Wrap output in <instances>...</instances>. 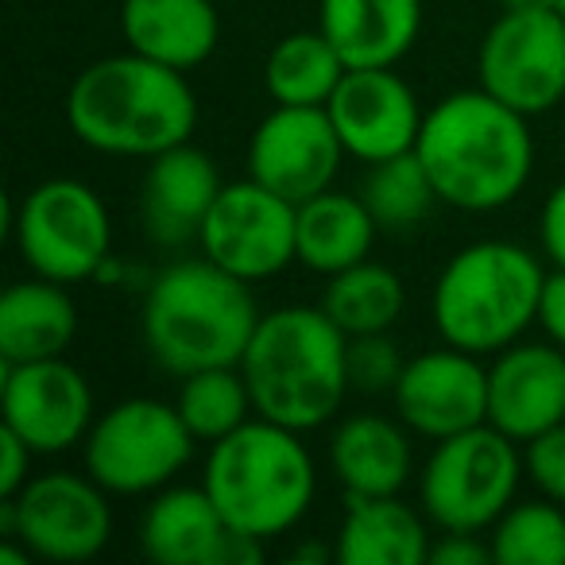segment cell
<instances>
[{
  "label": "cell",
  "mask_w": 565,
  "mask_h": 565,
  "mask_svg": "<svg viewBox=\"0 0 565 565\" xmlns=\"http://www.w3.org/2000/svg\"><path fill=\"white\" fill-rule=\"evenodd\" d=\"M74 333H78V307L66 282L32 275L12 282L0 299V361L4 364L66 356Z\"/></svg>",
  "instance_id": "24"
},
{
  "label": "cell",
  "mask_w": 565,
  "mask_h": 565,
  "mask_svg": "<svg viewBox=\"0 0 565 565\" xmlns=\"http://www.w3.org/2000/svg\"><path fill=\"white\" fill-rule=\"evenodd\" d=\"M345 364H349V387H353V392L392 395L407 361H403L399 345H395L392 330H387V333H361V338H349Z\"/></svg>",
  "instance_id": "31"
},
{
  "label": "cell",
  "mask_w": 565,
  "mask_h": 565,
  "mask_svg": "<svg viewBox=\"0 0 565 565\" xmlns=\"http://www.w3.org/2000/svg\"><path fill=\"white\" fill-rule=\"evenodd\" d=\"M539 244L542 256L554 267H565V182H557L546 194L539 213Z\"/></svg>",
  "instance_id": "34"
},
{
  "label": "cell",
  "mask_w": 565,
  "mask_h": 565,
  "mask_svg": "<svg viewBox=\"0 0 565 565\" xmlns=\"http://www.w3.org/2000/svg\"><path fill=\"white\" fill-rule=\"evenodd\" d=\"M546 267L515 241H472L434 279L430 318L446 345L495 356L539 322Z\"/></svg>",
  "instance_id": "6"
},
{
  "label": "cell",
  "mask_w": 565,
  "mask_h": 565,
  "mask_svg": "<svg viewBox=\"0 0 565 565\" xmlns=\"http://www.w3.org/2000/svg\"><path fill=\"white\" fill-rule=\"evenodd\" d=\"M539 326L554 345L565 349V267L546 271L542 299H539Z\"/></svg>",
  "instance_id": "36"
},
{
  "label": "cell",
  "mask_w": 565,
  "mask_h": 565,
  "mask_svg": "<svg viewBox=\"0 0 565 565\" xmlns=\"http://www.w3.org/2000/svg\"><path fill=\"white\" fill-rule=\"evenodd\" d=\"M526 477L539 488V495L565 508V423L550 426L546 434L531 438L523 446Z\"/></svg>",
  "instance_id": "32"
},
{
  "label": "cell",
  "mask_w": 565,
  "mask_h": 565,
  "mask_svg": "<svg viewBox=\"0 0 565 565\" xmlns=\"http://www.w3.org/2000/svg\"><path fill=\"white\" fill-rule=\"evenodd\" d=\"M202 484L233 531L271 542L307 519L318 465L299 430L252 415L210 446Z\"/></svg>",
  "instance_id": "5"
},
{
  "label": "cell",
  "mask_w": 565,
  "mask_h": 565,
  "mask_svg": "<svg viewBox=\"0 0 565 565\" xmlns=\"http://www.w3.org/2000/svg\"><path fill=\"white\" fill-rule=\"evenodd\" d=\"M259 307L252 282L228 275L205 256L174 259L148 282L140 302V341L171 376L241 364Z\"/></svg>",
  "instance_id": "3"
},
{
  "label": "cell",
  "mask_w": 565,
  "mask_h": 565,
  "mask_svg": "<svg viewBox=\"0 0 565 565\" xmlns=\"http://www.w3.org/2000/svg\"><path fill=\"white\" fill-rule=\"evenodd\" d=\"M330 472L345 495H395L415 472L411 430L403 418L349 415L330 434Z\"/></svg>",
  "instance_id": "22"
},
{
  "label": "cell",
  "mask_w": 565,
  "mask_h": 565,
  "mask_svg": "<svg viewBox=\"0 0 565 565\" xmlns=\"http://www.w3.org/2000/svg\"><path fill=\"white\" fill-rule=\"evenodd\" d=\"M526 477L523 449L515 438L480 423L454 438L434 441L418 469V508L434 531L484 534L519 500V480Z\"/></svg>",
  "instance_id": "7"
},
{
  "label": "cell",
  "mask_w": 565,
  "mask_h": 565,
  "mask_svg": "<svg viewBox=\"0 0 565 565\" xmlns=\"http://www.w3.org/2000/svg\"><path fill=\"white\" fill-rule=\"evenodd\" d=\"M434 523L423 508H411L395 495H345L341 515L338 562L345 565H423L430 562Z\"/></svg>",
  "instance_id": "21"
},
{
  "label": "cell",
  "mask_w": 565,
  "mask_h": 565,
  "mask_svg": "<svg viewBox=\"0 0 565 565\" xmlns=\"http://www.w3.org/2000/svg\"><path fill=\"white\" fill-rule=\"evenodd\" d=\"M488 423L526 446L565 423V349L554 341H515L488 364Z\"/></svg>",
  "instance_id": "17"
},
{
  "label": "cell",
  "mask_w": 565,
  "mask_h": 565,
  "mask_svg": "<svg viewBox=\"0 0 565 565\" xmlns=\"http://www.w3.org/2000/svg\"><path fill=\"white\" fill-rule=\"evenodd\" d=\"M109 495L86 469L35 472L12 500H0V526L4 539L24 542L35 562L78 565L109 546Z\"/></svg>",
  "instance_id": "10"
},
{
  "label": "cell",
  "mask_w": 565,
  "mask_h": 565,
  "mask_svg": "<svg viewBox=\"0 0 565 565\" xmlns=\"http://www.w3.org/2000/svg\"><path fill=\"white\" fill-rule=\"evenodd\" d=\"M233 526L221 519L205 484H167L148 500L136 546L156 565H225Z\"/></svg>",
  "instance_id": "19"
},
{
  "label": "cell",
  "mask_w": 565,
  "mask_h": 565,
  "mask_svg": "<svg viewBox=\"0 0 565 565\" xmlns=\"http://www.w3.org/2000/svg\"><path fill=\"white\" fill-rule=\"evenodd\" d=\"M345 71V58L322 35V28L291 32L267 51L264 89L271 105H318V109H326Z\"/></svg>",
  "instance_id": "26"
},
{
  "label": "cell",
  "mask_w": 565,
  "mask_h": 565,
  "mask_svg": "<svg viewBox=\"0 0 565 565\" xmlns=\"http://www.w3.org/2000/svg\"><path fill=\"white\" fill-rule=\"evenodd\" d=\"M318 28L349 71L399 66L423 35V0H318Z\"/></svg>",
  "instance_id": "20"
},
{
  "label": "cell",
  "mask_w": 565,
  "mask_h": 565,
  "mask_svg": "<svg viewBox=\"0 0 565 565\" xmlns=\"http://www.w3.org/2000/svg\"><path fill=\"white\" fill-rule=\"evenodd\" d=\"M500 565H565V508L546 495L515 500L488 531Z\"/></svg>",
  "instance_id": "30"
},
{
  "label": "cell",
  "mask_w": 565,
  "mask_h": 565,
  "mask_svg": "<svg viewBox=\"0 0 565 565\" xmlns=\"http://www.w3.org/2000/svg\"><path fill=\"white\" fill-rule=\"evenodd\" d=\"M120 35L128 51L190 74L217 51L221 17L213 0H120Z\"/></svg>",
  "instance_id": "23"
},
{
  "label": "cell",
  "mask_w": 565,
  "mask_h": 565,
  "mask_svg": "<svg viewBox=\"0 0 565 565\" xmlns=\"http://www.w3.org/2000/svg\"><path fill=\"white\" fill-rule=\"evenodd\" d=\"M9 236L32 275L55 282L97 279L113 259V217L82 179H47L9 202Z\"/></svg>",
  "instance_id": "8"
},
{
  "label": "cell",
  "mask_w": 565,
  "mask_h": 565,
  "mask_svg": "<svg viewBox=\"0 0 565 565\" xmlns=\"http://www.w3.org/2000/svg\"><path fill=\"white\" fill-rule=\"evenodd\" d=\"M341 143L361 163L415 151L423 132V105L407 78L395 66H369V71H345L341 86L326 102Z\"/></svg>",
  "instance_id": "16"
},
{
  "label": "cell",
  "mask_w": 565,
  "mask_h": 565,
  "mask_svg": "<svg viewBox=\"0 0 565 565\" xmlns=\"http://www.w3.org/2000/svg\"><path fill=\"white\" fill-rule=\"evenodd\" d=\"M194 446L198 438L174 403L132 395L94 418L82 441V465L113 495H156L186 469Z\"/></svg>",
  "instance_id": "9"
},
{
  "label": "cell",
  "mask_w": 565,
  "mask_h": 565,
  "mask_svg": "<svg viewBox=\"0 0 565 565\" xmlns=\"http://www.w3.org/2000/svg\"><path fill=\"white\" fill-rule=\"evenodd\" d=\"M503 9H515V12H531V9H554V0H500Z\"/></svg>",
  "instance_id": "37"
},
{
  "label": "cell",
  "mask_w": 565,
  "mask_h": 565,
  "mask_svg": "<svg viewBox=\"0 0 565 565\" xmlns=\"http://www.w3.org/2000/svg\"><path fill=\"white\" fill-rule=\"evenodd\" d=\"M403 307H407L403 279L372 256L326 279L322 310L345 338L387 333L403 318Z\"/></svg>",
  "instance_id": "27"
},
{
  "label": "cell",
  "mask_w": 565,
  "mask_h": 565,
  "mask_svg": "<svg viewBox=\"0 0 565 565\" xmlns=\"http://www.w3.org/2000/svg\"><path fill=\"white\" fill-rule=\"evenodd\" d=\"M35 457L40 454L20 434H12L9 426H0V500H12L35 477L32 472Z\"/></svg>",
  "instance_id": "33"
},
{
  "label": "cell",
  "mask_w": 565,
  "mask_h": 565,
  "mask_svg": "<svg viewBox=\"0 0 565 565\" xmlns=\"http://www.w3.org/2000/svg\"><path fill=\"white\" fill-rule=\"evenodd\" d=\"M299 205L264 182H225L198 233V252L244 282H264L299 264Z\"/></svg>",
  "instance_id": "11"
},
{
  "label": "cell",
  "mask_w": 565,
  "mask_h": 565,
  "mask_svg": "<svg viewBox=\"0 0 565 565\" xmlns=\"http://www.w3.org/2000/svg\"><path fill=\"white\" fill-rule=\"evenodd\" d=\"M531 117L503 105L488 89H457L423 120L418 159L430 171L441 205L492 213L526 190L534 171Z\"/></svg>",
  "instance_id": "1"
},
{
  "label": "cell",
  "mask_w": 565,
  "mask_h": 565,
  "mask_svg": "<svg viewBox=\"0 0 565 565\" xmlns=\"http://www.w3.org/2000/svg\"><path fill=\"white\" fill-rule=\"evenodd\" d=\"M477 78L523 117L550 113L565 97V20L554 9H503L477 47Z\"/></svg>",
  "instance_id": "12"
},
{
  "label": "cell",
  "mask_w": 565,
  "mask_h": 565,
  "mask_svg": "<svg viewBox=\"0 0 565 565\" xmlns=\"http://www.w3.org/2000/svg\"><path fill=\"white\" fill-rule=\"evenodd\" d=\"M0 415H4L0 426L20 434L35 454L55 457L86 441L97 403L86 372L66 356H51V361L4 364Z\"/></svg>",
  "instance_id": "13"
},
{
  "label": "cell",
  "mask_w": 565,
  "mask_h": 565,
  "mask_svg": "<svg viewBox=\"0 0 565 565\" xmlns=\"http://www.w3.org/2000/svg\"><path fill=\"white\" fill-rule=\"evenodd\" d=\"M554 12H557V17L565 20V0H554Z\"/></svg>",
  "instance_id": "38"
},
{
  "label": "cell",
  "mask_w": 565,
  "mask_h": 565,
  "mask_svg": "<svg viewBox=\"0 0 565 565\" xmlns=\"http://www.w3.org/2000/svg\"><path fill=\"white\" fill-rule=\"evenodd\" d=\"M299 264L318 275H338L372 256L380 225L361 194L330 186L299 205Z\"/></svg>",
  "instance_id": "25"
},
{
  "label": "cell",
  "mask_w": 565,
  "mask_h": 565,
  "mask_svg": "<svg viewBox=\"0 0 565 565\" xmlns=\"http://www.w3.org/2000/svg\"><path fill=\"white\" fill-rule=\"evenodd\" d=\"M430 562L438 565H484L495 562L492 542H484L480 534H457V531H438L430 546Z\"/></svg>",
  "instance_id": "35"
},
{
  "label": "cell",
  "mask_w": 565,
  "mask_h": 565,
  "mask_svg": "<svg viewBox=\"0 0 565 565\" xmlns=\"http://www.w3.org/2000/svg\"><path fill=\"white\" fill-rule=\"evenodd\" d=\"M392 399L411 434L426 441L454 438L488 423V369L480 356L441 341V349H426L403 364Z\"/></svg>",
  "instance_id": "15"
},
{
  "label": "cell",
  "mask_w": 565,
  "mask_h": 565,
  "mask_svg": "<svg viewBox=\"0 0 565 565\" xmlns=\"http://www.w3.org/2000/svg\"><path fill=\"white\" fill-rule=\"evenodd\" d=\"M66 125L89 151L151 159L194 136L198 97L182 71L140 51H120L71 82Z\"/></svg>",
  "instance_id": "2"
},
{
  "label": "cell",
  "mask_w": 565,
  "mask_h": 565,
  "mask_svg": "<svg viewBox=\"0 0 565 565\" xmlns=\"http://www.w3.org/2000/svg\"><path fill=\"white\" fill-rule=\"evenodd\" d=\"M330 113L318 105H271L248 140V174L287 202L302 205L338 182L345 159Z\"/></svg>",
  "instance_id": "14"
},
{
  "label": "cell",
  "mask_w": 565,
  "mask_h": 565,
  "mask_svg": "<svg viewBox=\"0 0 565 565\" xmlns=\"http://www.w3.org/2000/svg\"><path fill=\"white\" fill-rule=\"evenodd\" d=\"M356 194L372 210L380 233H411L438 205V190H434V179L418 159V151H403V156L369 163Z\"/></svg>",
  "instance_id": "28"
},
{
  "label": "cell",
  "mask_w": 565,
  "mask_h": 565,
  "mask_svg": "<svg viewBox=\"0 0 565 565\" xmlns=\"http://www.w3.org/2000/svg\"><path fill=\"white\" fill-rule=\"evenodd\" d=\"M174 407H179L186 430L205 446L221 441L256 415L241 364H221V369H202L182 376Z\"/></svg>",
  "instance_id": "29"
},
{
  "label": "cell",
  "mask_w": 565,
  "mask_h": 565,
  "mask_svg": "<svg viewBox=\"0 0 565 565\" xmlns=\"http://www.w3.org/2000/svg\"><path fill=\"white\" fill-rule=\"evenodd\" d=\"M349 338L322 307H279L259 315L241 372L259 418L310 434L333 423L345 403Z\"/></svg>",
  "instance_id": "4"
},
{
  "label": "cell",
  "mask_w": 565,
  "mask_h": 565,
  "mask_svg": "<svg viewBox=\"0 0 565 565\" xmlns=\"http://www.w3.org/2000/svg\"><path fill=\"white\" fill-rule=\"evenodd\" d=\"M217 163L194 143H179L148 159L140 179V225L143 236L159 248L198 244L205 217L221 194Z\"/></svg>",
  "instance_id": "18"
}]
</instances>
